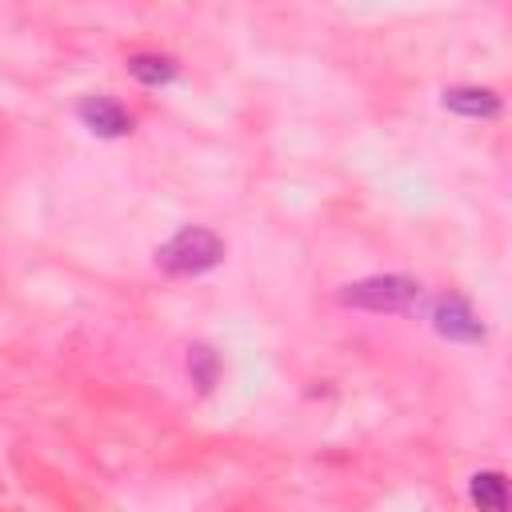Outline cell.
Here are the masks:
<instances>
[{"label": "cell", "mask_w": 512, "mask_h": 512, "mask_svg": "<svg viewBox=\"0 0 512 512\" xmlns=\"http://www.w3.org/2000/svg\"><path fill=\"white\" fill-rule=\"evenodd\" d=\"M224 252H228V244L212 228L188 224L156 248V268L164 276H204L224 260Z\"/></svg>", "instance_id": "1"}, {"label": "cell", "mask_w": 512, "mask_h": 512, "mask_svg": "<svg viewBox=\"0 0 512 512\" xmlns=\"http://www.w3.org/2000/svg\"><path fill=\"white\" fill-rule=\"evenodd\" d=\"M124 64H128V76H132V80H140L144 88L172 84V80H176V72H180V64H176L168 52H132Z\"/></svg>", "instance_id": "7"}, {"label": "cell", "mask_w": 512, "mask_h": 512, "mask_svg": "<svg viewBox=\"0 0 512 512\" xmlns=\"http://www.w3.org/2000/svg\"><path fill=\"white\" fill-rule=\"evenodd\" d=\"M468 500L480 512H508V476L500 468H480L468 480Z\"/></svg>", "instance_id": "6"}, {"label": "cell", "mask_w": 512, "mask_h": 512, "mask_svg": "<svg viewBox=\"0 0 512 512\" xmlns=\"http://www.w3.org/2000/svg\"><path fill=\"white\" fill-rule=\"evenodd\" d=\"M76 120L100 140H120V136H128L136 128V116L112 96H84L76 104Z\"/></svg>", "instance_id": "4"}, {"label": "cell", "mask_w": 512, "mask_h": 512, "mask_svg": "<svg viewBox=\"0 0 512 512\" xmlns=\"http://www.w3.org/2000/svg\"><path fill=\"white\" fill-rule=\"evenodd\" d=\"M188 376H192V384L200 392H208L216 384V376H220V356L208 344H192L188 348Z\"/></svg>", "instance_id": "8"}, {"label": "cell", "mask_w": 512, "mask_h": 512, "mask_svg": "<svg viewBox=\"0 0 512 512\" xmlns=\"http://www.w3.org/2000/svg\"><path fill=\"white\" fill-rule=\"evenodd\" d=\"M420 296H424L420 280L404 272H376V276H364L340 288V304L360 308V312H412Z\"/></svg>", "instance_id": "2"}, {"label": "cell", "mask_w": 512, "mask_h": 512, "mask_svg": "<svg viewBox=\"0 0 512 512\" xmlns=\"http://www.w3.org/2000/svg\"><path fill=\"white\" fill-rule=\"evenodd\" d=\"M432 328L452 344H484L488 340L484 320L472 312V304L464 296H440L432 304Z\"/></svg>", "instance_id": "3"}, {"label": "cell", "mask_w": 512, "mask_h": 512, "mask_svg": "<svg viewBox=\"0 0 512 512\" xmlns=\"http://www.w3.org/2000/svg\"><path fill=\"white\" fill-rule=\"evenodd\" d=\"M440 104L456 116H468V120H492L504 112V100L496 88H484V84H456V88H444L440 92Z\"/></svg>", "instance_id": "5"}]
</instances>
